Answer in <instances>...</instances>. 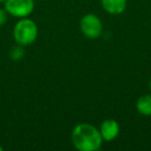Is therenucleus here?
Returning a JSON list of instances; mask_svg holds the SVG:
<instances>
[{
    "mask_svg": "<svg viewBox=\"0 0 151 151\" xmlns=\"http://www.w3.org/2000/svg\"><path fill=\"white\" fill-rule=\"evenodd\" d=\"M71 142L79 151H96L103 145L99 128L90 123H79L71 132Z\"/></svg>",
    "mask_w": 151,
    "mask_h": 151,
    "instance_id": "1",
    "label": "nucleus"
},
{
    "mask_svg": "<svg viewBox=\"0 0 151 151\" xmlns=\"http://www.w3.org/2000/svg\"><path fill=\"white\" fill-rule=\"evenodd\" d=\"M14 40L22 47L30 46L36 40L38 35V28L34 21L27 18H21L16 23L13 31Z\"/></svg>",
    "mask_w": 151,
    "mask_h": 151,
    "instance_id": "2",
    "label": "nucleus"
},
{
    "mask_svg": "<svg viewBox=\"0 0 151 151\" xmlns=\"http://www.w3.org/2000/svg\"><path fill=\"white\" fill-rule=\"evenodd\" d=\"M80 29L87 38L95 40L101 36L103 31V23L96 15L87 14L81 19Z\"/></svg>",
    "mask_w": 151,
    "mask_h": 151,
    "instance_id": "3",
    "label": "nucleus"
},
{
    "mask_svg": "<svg viewBox=\"0 0 151 151\" xmlns=\"http://www.w3.org/2000/svg\"><path fill=\"white\" fill-rule=\"evenodd\" d=\"M4 9L16 18H27L34 11V0H5Z\"/></svg>",
    "mask_w": 151,
    "mask_h": 151,
    "instance_id": "4",
    "label": "nucleus"
},
{
    "mask_svg": "<svg viewBox=\"0 0 151 151\" xmlns=\"http://www.w3.org/2000/svg\"><path fill=\"white\" fill-rule=\"evenodd\" d=\"M99 132L104 141L112 142L118 137L120 132V125L114 119H106L103 121L99 128Z\"/></svg>",
    "mask_w": 151,
    "mask_h": 151,
    "instance_id": "5",
    "label": "nucleus"
},
{
    "mask_svg": "<svg viewBox=\"0 0 151 151\" xmlns=\"http://www.w3.org/2000/svg\"><path fill=\"white\" fill-rule=\"evenodd\" d=\"M127 0H101V6L106 13L117 16L122 14L126 9Z\"/></svg>",
    "mask_w": 151,
    "mask_h": 151,
    "instance_id": "6",
    "label": "nucleus"
},
{
    "mask_svg": "<svg viewBox=\"0 0 151 151\" xmlns=\"http://www.w3.org/2000/svg\"><path fill=\"white\" fill-rule=\"evenodd\" d=\"M136 108L141 115L151 116V94H145L139 97Z\"/></svg>",
    "mask_w": 151,
    "mask_h": 151,
    "instance_id": "7",
    "label": "nucleus"
},
{
    "mask_svg": "<svg viewBox=\"0 0 151 151\" xmlns=\"http://www.w3.org/2000/svg\"><path fill=\"white\" fill-rule=\"evenodd\" d=\"M11 57L14 61H19L24 57V50L22 48V46L18 45L15 48H13V50L11 51Z\"/></svg>",
    "mask_w": 151,
    "mask_h": 151,
    "instance_id": "8",
    "label": "nucleus"
},
{
    "mask_svg": "<svg viewBox=\"0 0 151 151\" xmlns=\"http://www.w3.org/2000/svg\"><path fill=\"white\" fill-rule=\"evenodd\" d=\"M7 15L9 13L5 11V9H0V27L5 25V23L7 22Z\"/></svg>",
    "mask_w": 151,
    "mask_h": 151,
    "instance_id": "9",
    "label": "nucleus"
},
{
    "mask_svg": "<svg viewBox=\"0 0 151 151\" xmlns=\"http://www.w3.org/2000/svg\"><path fill=\"white\" fill-rule=\"evenodd\" d=\"M149 89H150V91H151V80H150V82H149Z\"/></svg>",
    "mask_w": 151,
    "mask_h": 151,
    "instance_id": "10",
    "label": "nucleus"
},
{
    "mask_svg": "<svg viewBox=\"0 0 151 151\" xmlns=\"http://www.w3.org/2000/svg\"><path fill=\"white\" fill-rule=\"evenodd\" d=\"M3 150V147L1 146V145H0V151H2Z\"/></svg>",
    "mask_w": 151,
    "mask_h": 151,
    "instance_id": "11",
    "label": "nucleus"
},
{
    "mask_svg": "<svg viewBox=\"0 0 151 151\" xmlns=\"http://www.w3.org/2000/svg\"><path fill=\"white\" fill-rule=\"evenodd\" d=\"M5 0H0V3H2V2H4Z\"/></svg>",
    "mask_w": 151,
    "mask_h": 151,
    "instance_id": "12",
    "label": "nucleus"
}]
</instances>
